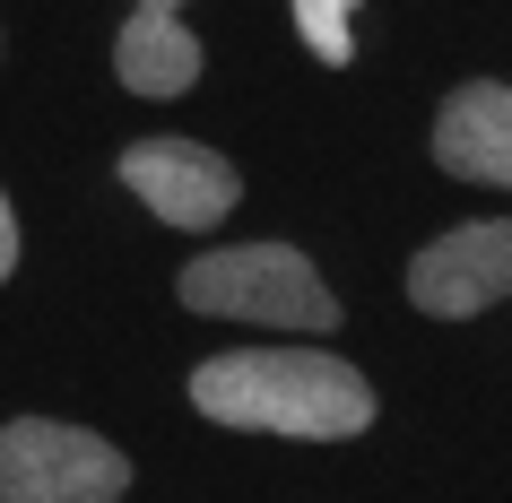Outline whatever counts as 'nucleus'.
<instances>
[{
	"label": "nucleus",
	"instance_id": "nucleus-1",
	"mask_svg": "<svg viewBox=\"0 0 512 503\" xmlns=\"http://www.w3.org/2000/svg\"><path fill=\"white\" fill-rule=\"evenodd\" d=\"M191 408L243 434H304V443H348L374 425L365 373L322 347H235L191 365Z\"/></svg>",
	"mask_w": 512,
	"mask_h": 503
},
{
	"label": "nucleus",
	"instance_id": "nucleus-2",
	"mask_svg": "<svg viewBox=\"0 0 512 503\" xmlns=\"http://www.w3.org/2000/svg\"><path fill=\"white\" fill-rule=\"evenodd\" d=\"M191 313H226V321H270V330H304L322 339L339 330V295L322 287V269L304 261L296 243H235V252H209L174 278Z\"/></svg>",
	"mask_w": 512,
	"mask_h": 503
},
{
	"label": "nucleus",
	"instance_id": "nucleus-3",
	"mask_svg": "<svg viewBox=\"0 0 512 503\" xmlns=\"http://www.w3.org/2000/svg\"><path fill=\"white\" fill-rule=\"evenodd\" d=\"M122 486H131V460L105 434L53 417L0 425V503H122Z\"/></svg>",
	"mask_w": 512,
	"mask_h": 503
},
{
	"label": "nucleus",
	"instance_id": "nucleus-4",
	"mask_svg": "<svg viewBox=\"0 0 512 503\" xmlns=\"http://www.w3.org/2000/svg\"><path fill=\"white\" fill-rule=\"evenodd\" d=\"M408 295H417V313L434 321H469L486 304H504L512 295V217H478V226H452V235H434L417 261H408Z\"/></svg>",
	"mask_w": 512,
	"mask_h": 503
},
{
	"label": "nucleus",
	"instance_id": "nucleus-5",
	"mask_svg": "<svg viewBox=\"0 0 512 503\" xmlns=\"http://www.w3.org/2000/svg\"><path fill=\"white\" fill-rule=\"evenodd\" d=\"M122 183L148 200V209L165 217V226H217V217L243 200V174L217 148H200V139H139V148H122Z\"/></svg>",
	"mask_w": 512,
	"mask_h": 503
},
{
	"label": "nucleus",
	"instance_id": "nucleus-6",
	"mask_svg": "<svg viewBox=\"0 0 512 503\" xmlns=\"http://www.w3.org/2000/svg\"><path fill=\"white\" fill-rule=\"evenodd\" d=\"M434 165L460 174V183L512 191V87H495V79L452 87L443 113H434Z\"/></svg>",
	"mask_w": 512,
	"mask_h": 503
},
{
	"label": "nucleus",
	"instance_id": "nucleus-7",
	"mask_svg": "<svg viewBox=\"0 0 512 503\" xmlns=\"http://www.w3.org/2000/svg\"><path fill=\"white\" fill-rule=\"evenodd\" d=\"M113 70H122V87L131 96H183L191 79H200V35L183 27V9L174 0H139L131 18H122V35H113Z\"/></svg>",
	"mask_w": 512,
	"mask_h": 503
},
{
	"label": "nucleus",
	"instance_id": "nucleus-8",
	"mask_svg": "<svg viewBox=\"0 0 512 503\" xmlns=\"http://www.w3.org/2000/svg\"><path fill=\"white\" fill-rule=\"evenodd\" d=\"M296 27H304V44H313L322 61H348L356 53V27H348L339 0H296Z\"/></svg>",
	"mask_w": 512,
	"mask_h": 503
},
{
	"label": "nucleus",
	"instance_id": "nucleus-9",
	"mask_svg": "<svg viewBox=\"0 0 512 503\" xmlns=\"http://www.w3.org/2000/svg\"><path fill=\"white\" fill-rule=\"evenodd\" d=\"M18 269V217H9V200H0V278Z\"/></svg>",
	"mask_w": 512,
	"mask_h": 503
}]
</instances>
